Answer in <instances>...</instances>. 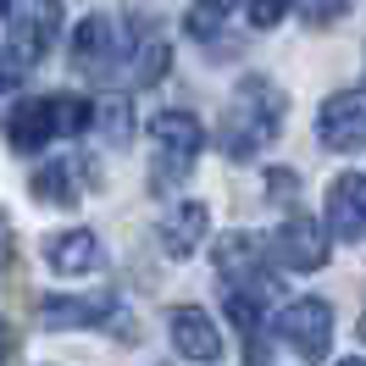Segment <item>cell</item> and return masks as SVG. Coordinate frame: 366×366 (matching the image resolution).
Here are the masks:
<instances>
[{
	"mask_svg": "<svg viewBox=\"0 0 366 366\" xmlns=\"http://www.w3.org/2000/svg\"><path fill=\"white\" fill-rule=\"evenodd\" d=\"M277 339L295 350L300 361H322L333 350V305L327 300H295L277 311Z\"/></svg>",
	"mask_w": 366,
	"mask_h": 366,
	"instance_id": "obj_5",
	"label": "cell"
},
{
	"mask_svg": "<svg viewBox=\"0 0 366 366\" xmlns=\"http://www.w3.org/2000/svg\"><path fill=\"white\" fill-rule=\"evenodd\" d=\"M295 172H289V167H272V172H267V194H272V200H295Z\"/></svg>",
	"mask_w": 366,
	"mask_h": 366,
	"instance_id": "obj_21",
	"label": "cell"
},
{
	"mask_svg": "<svg viewBox=\"0 0 366 366\" xmlns=\"http://www.w3.org/2000/svg\"><path fill=\"white\" fill-rule=\"evenodd\" d=\"M11 78H17V61H11V56H0V94L11 89Z\"/></svg>",
	"mask_w": 366,
	"mask_h": 366,
	"instance_id": "obj_22",
	"label": "cell"
},
{
	"mask_svg": "<svg viewBox=\"0 0 366 366\" xmlns=\"http://www.w3.org/2000/svg\"><path fill=\"white\" fill-rule=\"evenodd\" d=\"M327 228L350 239V244H366V178L361 172H339L333 189H327Z\"/></svg>",
	"mask_w": 366,
	"mask_h": 366,
	"instance_id": "obj_9",
	"label": "cell"
},
{
	"mask_svg": "<svg viewBox=\"0 0 366 366\" xmlns=\"http://www.w3.org/2000/svg\"><path fill=\"white\" fill-rule=\"evenodd\" d=\"M167 333H172V350H178L183 361H217L222 355V333H217V322L200 305H178L167 317Z\"/></svg>",
	"mask_w": 366,
	"mask_h": 366,
	"instance_id": "obj_10",
	"label": "cell"
},
{
	"mask_svg": "<svg viewBox=\"0 0 366 366\" xmlns=\"http://www.w3.org/2000/svg\"><path fill=\"white\" fill-rule=\"evenodd\" d=\"M339 366H366V361H361V355H355V361H339Z\"/></svg>",
	"mask_w": 366,
	"mask_h": 366,
	"instance_id": "obj_25",
	"label": "cell"
},
{
	"mask_svg": "<svg viewBox=\"0 0 366 366\" xmlns=\"http://www.w3.org/2000/svg\"><path fill=\"white\" fill-rule=\"evenodd\" d=\"M11 11H17V0H0V23H6V17H11Z\"/></svg>",
	"mask_w": 366,
	"mask_h": 366,
	"instance_id": "obj_24",
	"label": "cell"
},
{
	"mask_svg": "<svg viewBox=\"0 0 366 366\" xmlns=\"http://www.w3.org/2000/svg\"><path fill=\"white\" fill-rule=\"evenodd\" d=\"M78 172H84V161H45L28 189H34V200H45V206H72V200H78Z\"/></svg>",
	"mask_w": 366,
	"mask_h": 366,
	"instance_id": "obj_15",
	"label": "cell"
},
{
	"mask_svg": "<svg viewBox=\"0 0 366 366\" xmlns=\"http://www.w3.org/2000/svg\"><path fill=\"white\" fill-rule=\"evenodd\" d=\"M167 61H172V45H167L161 34H144V45H139V56H134V84H139V89L161 84Z\"/></svg>",
	"mask_w": 366,
	"mask_h": 366,
	"instance_id": "obj_17",
	"label": "cell"
},
{
	"mask_svg": "<svg viewBox=\"0 0 366 366\" xmlns=\"http://www.w3.org/2000/svg\"><path fill=\"white\" fill-rule=\"evenodd\" d=\"M45 261H50V272H61V277H84L100 267V239L89 228H67L56 239H45Z\"/></svg>",
	"mask_w": 366,
	"mask_h": 366,
	"instance_id": "obj_12",
	"label": "cell"
},
{
	"mask_svg": "<svg viewBox=\"0 0 366 366\" xmlns=\"http://www.w3.org/2000/svg\"><path fill=\"white\" fill-rule=\"evenodd\" d=\"M11 255V228H6V217H0V261Z\"/></svg>",
	"mask_w": 366,
	"mask_h": 366,
	"instance_id": "obj_23",
	"label": "cell"
},
{
	"mask_svg": "<svg viewBox=\"0 0 366 366\" xmlns=\"http://www.w3.org/2000/svg\"><path fill=\"white\" fill-rule=\"evenodd\" d=\"M289 6L295 0H244V17H250V28H277L289 17Z\"/></svg>",
	"mask_w": 366,
	"mask_h": 366,
	"instance_id": "obj_19",
	"label": "cell"
},
{
	"mask_svg": "<svg viewBox=\"0 0 366 366\" xmlns=\"http://www.w3.org/2000/svg\"><path fill=\"white\" fill-rule=\"evenodd\" d=\"M117 61V34L106 17H84L72 28V72L78 78H106Z\"/></svg>",
	"mask_w": 366,
	"mask_h": 366,
	"instance_id": "obj_11",
	"label": "cell"
},
{
	"mask_svg": "<svg viewBox=\"0 0 366 366\" xmlns=\"http://www.w3.org/2000/svg\"><path fill=\"white\" fill-rule=\"evenodd\" d=\"M94 122L106 128V139H112V144H128V134H134V117H128V106H122V100H112L106 112H94Z\"/></svg>",
	"mask_w": 366,
	"mask_h": 366,
	"instance_id": "obj_18",
	"label": "cell"
},
{
	"mask_svg": "<svg viewBox=\"0 0 366 366\" xmlns=\"http://www.w3.org/2000/svg\"><path fill=\"white\" fill-rule=\"evenodd\" d=\"M206 228H211V211L200 206V200H183V206H172V211H167V222H161V250L183 261V255L200 250Z\"/></svg>",
	"mask_w": 366,
	"mask_h": 366,
	"instance_id": "obj_14",
	"label": "cell"
},
{
	"mask_svg": "<svg viewBox=\"0 0 366 366\" xmlns=\"http://www.w3.org/2000/svg\"><path fill=\"white\" fill-rule=\"evenodd\" d=\"M233 6H239V0H194L189 17H183V34H189V39H217V28L228 23Z\"/></svg>",
	"mask_w": 366,
	"mask_h": 366,
	"instance_id": "obj_16",
	"label": "cell"
},
{
	"mask_svg": "<svg viewBox=\"0 0 366 366\" xmlns=\"http://www.w3.org/2000/svg\"><path fill=\"white\" fill-rule=\"evenodd\" d=\"M361 339H366V311H361Z\"/></svg>",
	"mask_w": 366,
	"mask_h": 366,
	"instance_id": "obj_26",
	"label": "cell"
},
{
	"mask_svg": "<svg viewBox=\"0 0 366 366\" xmlns=\"http://www.w3.org/2000/svg\"><path fill=\"white\" fill-rule=\"evenodd\" d=\"M283 112H289V100H283V89H277L272 78H244L233 89L228 112H222V134H217L222 156L228 161L261 156L277 139V128H283Z\"/></svg>",
	"mask_w": 366,
	"mask_h": 366,
	"instance_id": "obj_1",
	"label": "cell"
},
{
	"mask_svg": "<svg viewBox=\"0 0 366 366\" xmlns=\"http://www.w3.org/2000/svg\"><path fill=\"white\" fill-rule=\"evenodd\" d=\"M300 11H305L311 23H333V17L350 11V0H300Z\"/></svg>",
	"mask_w": 366,
	"mask_h": 366,
	"instance_id": "obj_20",
	"label": "cell"
},
{
	"mask_svg": "<svg viewBox=\"0 0 366 366\" xmlns=\"http://www.w3.org/2000/svg\"><path fill=\"white\" fill-rule=\"evenodd\" d=\"M317 134H322L327 150H361L366 144V100L350 94V89L327 94L322 112H317Z\"/></svg>",
	"mask_w": 366,
	"mask_h": 366,
	"instance_id": "obj_8",
	"label": "cell"
},
{
	"mask_svg": "<svg viewBox=\"0 0 366 366\" xmlns=\"http://www.w3.org/2000/svg\"><path fill=\"white\" fill-rule=\"evenodd\" d=\"M61 34V0H17L11 11V39H6V56L17 67H39Z\"/></svg>",
	"mask_w": 366,
	"mask_h": 366,
	"instance_id": "obj_4",
	"label": "cell"
},
{
	"mask_svg": "<svg viewBox=\"0 0 366 366\" xmlns=\"http://www.w3.org/2000/svg\"><path fill=\"white\" fill-rule=\"evenodd\" d=\"M39 317H45V327H100V322L117 317V300L112 295H89V300L50 295L39 300Z\"/></svg>",
	"mask_w": 366,
	"mask_h": 366,
	"instance_id": "obj_13",
	"label": "cell"
},
{
	"mask_svg": "<svg viewBox=\"0 0 366 366\" xmlns=\"http://www.w3.org/2000/svg\"><path fill=\"white\" fill-rule=\"evenodd\" d=\"M0 361H6V339H0Z\"/></svg>",
	"mask_w": 366,
	"mask_h": 366,
	"instance_id": "obj_27",
	"label": "cell"
},
{
	"mask_svg": "<svg viewBox=\"0 0 366 366\" xmlns=\"http://www.w3.org/2000/svg\"><path fill=\"white\" fill-rule=\"evenodd\" d=\"M217 277H222V289H255V295H267V239L228 233L217 244Z\"/></svg>",
	"mask_w": 366,
	"mask_h": 366,
	"instance_id": "obj_6",
	"label": "cell"
},
{
	"mask_svg": "<svg viewBox=\"0 0 366 366\" xmlns=\"http://www.w3.org/2000/svg\"><path fill=\"white\" fill-rule=\"evenodd\" d=\"M272 255L289 272H317V267H327V228L317 217H289L272 233Z\"/></svg>",
	"mask_w": 366,
	"mask_h": 366,
	"instance_id": "obj_7",
	"label": "cell"
},
{
	"mask_svg": "<svg viewBox=\"0 0 366 366\" xmlns=\"http://www.w3.org/2000/svg\"><path fill=\"white\" fill-rule=\"evenodd\" d=\"M89 122H94V106L78 100V94H28V100H17L6 112V144L17 156H34V150H45L50 139L84 134Z\"/></svg>",
	"mask_w": 366,
	"mask_h": 366,
	"instance_id": "obj_2",
	"label": "cell"
},
{
	"mask_svg": "<svg viewBox=\"0 0 366 366\" xmlns=\"http://www.w3.org/2000/svg\"><path fill=\"white\" fill-rule=\"evenodd\" d=\"M150 139H156L150 189H156V194H167L172 183L189 178V167H194L200 144H206V128H200V117H194V112H156V122H150Z\"/></svg>",
	"mask_w": 366,
	"mask_h": 366,
	"instance_id": "obj_3",
	"label": "cell"
}]
</instances>
